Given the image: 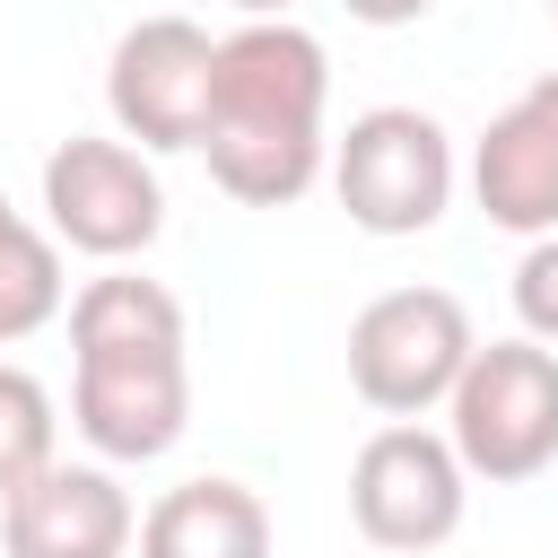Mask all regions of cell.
<instances>
[{"mask_svg":"<svg viewBox=\"0 0 558 558\" xmlns=\"http://www.w3.org/2000/svg\"><path fill=\"white\" fill-rule=\"evenodd\" d=\"M323 96H331V61L296 17H244L235 35H218V87L201 122L209 183L244 209L305 201L331 157Z\"/></svg>","mask_w":558,"mask_h":558,"instance_id":"1","label":"cell"},{"mask_svg":"<svg viewBox=\"0 0 558 558\" xmlns=\"http://www.w3.org/2000/svg\"><path fill=\"white\" fill-rule=\"evenodd\" d=\"M70 418L105 462H157L192 427V357L183 305L140 279L105 270L70 296Z\"/></svg>","mask_w":558,"mask_h":558,"instance_id":"2","label":"cell"},{"mask_svg":"<svg viewBox=\"0 0 558 558\" xmlns=\"http://www.w3.org/2000/svg\"><path fill=\"white\" fill-rule=\"evenodd\" d=\"M445 436H453L462 471L488 488L541 480L558 462V349H541V340L471 349V366L445 401Z\"/></svg>","mask_w":558,"mask_h":558,"instance_id":"3","label":"cell"},{"mask_svg":"<svg viewBox=\"0 0 558 558\" xmlns=\"http://www.w3.org/2000/svg\"><path fill=\"white\" fill-rule=\"evenodd\" d=\"M471 349H480V331L453 288H384L349 323V384L384 418H427L453 401Z\"/></svg>","mask_w":558,"mask_h":558,"instance_id":"4","label":"cell"},{"mask_svg":"<svg viewBox=\"0 0 558 558\" xmlns=\"http://www.w3.org/2000/svg\"><path fill=\"white\" fill-rule=\"evenodd\" d=\"M331 192L366 235H427L453 209V140L418 105H375L331 140Z\"/></svg>","mask_w":558,"mask_h":558,"instance_id":"5","label":"cell"},{"mask_svg":"<svg viewBox=\"0 0 558 558\" xmlns=\"http://www.w3.org/2000/svg\"><path fill=\"white\" fill-rule=\"evenodd\" d=\"M44 227L52 244L87 253V262H131L166 235V183L148 166V148L105 140V131H70L44 157Z\"/></svg>","mask_w":558,"mask_h":558,"instance_id":"6","label":"cell"},{"mask_svg":"<svg viewBox=\"0 0 558 558\" xmlns=\"http://www.w3.org/2000/svg\"><path fill=\"white\" fill-rule=\"evenodd\" d=\"M462 506H471V471L453 453V436L418 427V418H392L357 445L349 462V523L375 541V549H436L462 532Z\"/></svg>","mask_w":558,"mask_h":558,"instance_id":"7","label":"cell"},{"mask_svg":"<svg viewBox=\"0 0 558 558\" xmlns=\"http://www.w3.org/2000/svg\"><path fill=\"white\" fill-rule=\"evenodd\" d=\"M209 87H218V35L192 17H140V26H122V44L105 61V113L148 157L201 148Z\"/></svg>","mask_w":558,"mask_h":558,"instance_id":"8","label":"cell"},{"mask_svg":"<svg viewBox=\"0 0 558 558\" xmlns=\"http://www.w3.org/2000/svg\"><path fill=\"white\" fill-rule=\"evenodd\" d=\"M480 218L506 235H558V70H541L471 148Z\"/></svg>","mask_w":558,"mask_h":558,"instance_id":"9","label":"cell"},{"mask_svg":"<svg viewBox=\"0 0 558 558\" xmlns=\"http://www.w3.org/2000/svg\"><path fill=\"white\" fill-rule=\"evenodd\" d=\"M140 541V514L113 471L96 462H52L35 488L0 506V549L9 558H122Z\"/></svg>","mask_w":558,"mask_h":558,"instance_id":"10","label":"cell"},{"mask_svg":"<svg viewBox=\"0 0 558 558\" xmlns=\"http://www.w3.org/2000/svg\"><path fill=\"white\" fill-rule=\"evenodd\" d=\"M140 558H270V506L244 480H183L140 514Z\"/></svg>","mask_w":558,"mask_h":558,"instance_id":"11","label":"cell"},{"mask_svg":"<svg viewBox=\"0 0 558 558\" xmlns=\"http://www.w3.org/2000/svg\"><path fill=\"white\" fill-rule=\"evenodd\" d=\"M61 305H70V279H61L52 227H35L26 209L0 201V349L26 340V331H44Z\"/></svg>","mask_w":558,"mask_h":558,"instance_id":"12","label":"cell"},{"mask_svg":"<svg viewBox=\"0 0 558 558\" xmlns=\"http://www.w3.org/2000/svg\"><path fill=\"white\" fill-rule=\"evenodd\" d=\"M52 392L26 375V366H0V506L17 497V488H35L61 453H52Z\"/></svg>","mask_w":558,"mask_h":558,"instance_id":"13","label":"cell"},{"mask_svg":"<svg viewBox=\"0 0 558 558\" xmlns=\"http://www.w3.org/2000/svg\"><path fill=\"white\" fill-rule=\"evenodd\" d=\"M514 314H523V340L558 349V235L523 244V262H514Z\"/></svg>","mask_w":558,"mask_h":558,"instance_id":"14","label":"cell"},{"mask_svg":"<svg viewBox=\"0 0 558 558\" xmlns=\"http://www.w3.org/2000/svg\"><path fill=\"white\" fill-rule=\"evenodd\" d=\"M340 9H349L357 26H418L436 0H340Z\"/></svg>","mask_w":558,"mask_h":558,"instance_id":"15","label":"cell"},{"mask_svg":"<svg viewBox=\"0 0 558 558\" xmlns=\"http://www.w3.org/2000/svg\"><path fill=\"white\" fill-rule=\"evenodd\" d=\"M235 9H244V17H288L296 0H235Z\"/></svg>","mask_w":558,"mask_h":558,"instance_id":"16","label":"cell"},{"mask_svg":"<svg viewBox=\"0 0 558 558\" xmlns=\"http://www.w3.org/2000/svg\"><path fill=\"white\" fill-rule=\"evenodd\" d=\"M549 17H558V0H549Z\"/></svg>","mask_w":558,"mask_h":558,"instance_id":"17","label":"cell"}]
</instances>
